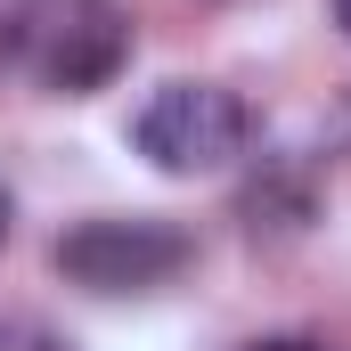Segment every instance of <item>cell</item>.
<instances>
[{
  "label": "cell",
  "mask_w": 351,
  "mask_h": 351,
  "mask_svg": "<svg viewBox=\"0 0 351 351\" xmlns=\"http://www.w3.org/2000/svg\"><path fill=\"white\" fill-rule=\"evenodd\" d=\"M196 262V237L172 221H82L58 237V278L82 294H156Z\"/></svg>",
  "instance_id": "6da1fadb"
},
{
  "label": "cell",
  "mask_w": 351,
  "mask_h": 351,
  "mask_svg": "<svg viewBox=\"0 0 351 351\" xmlns=\"http://www.w3.org/2000/svg\"><path fill=\"white\" fill-rule=\"evenodd\" d=\"M131 139H139V156H147L156 172L196 180V172H221V164L245 156V106L221 82H164L139 106Z\"/></svg>",
  "instance_id": "7a4b0ae2"
},
{
  "label": "cell",
  "mask_w": 351,
  "mask_h": 351,
  "mask_svg": "<svg viewBox=\"0 0 351 351\" xmlns=\"http://www.w3.org/2000/svg\"><path fill=\"white\" fill-rule=\"evenodd\" d=\"M123 49H131V25L114 0H41L25 16V58L58 98H90L98 82H114Z\"/></svg>",
  "instance_id": "3957f363"
},
{
  "label": "cell",
  "mask_w": 351,
  "mask_h": 351,
  "mask_svg": "<svg viewBox=\"0 0 351 351\" xmlns=\"http://www.w3.org/2000/svg\"><path fill=\"white\" fill-rule=\"evenodd\" d=\"M0 351H66L49 327H33V319H0Z\"/></svg>",
  "instance_id": "277c9868"
},
{
  "label": "cell",
  "mask_w": 351,
  "mask_h": 351,
  "mask_svg": "<svg viewBox=\"0 0 351 351\" xmlns=\"http://www.w3.org/2000/svg\"><path fill=\"white\" fill-rule=\"evenodd\" d=\"M335 25H343V41H351V0H335Z\"/></svg>",
  "instance_id": "5b68a950"
},
{
  "label": "cell",
  "mask_w": 351,
  "mask_h": 351,
  "mask_svg": "<svg viewBox=\"0 0 351 351\" xmlns=\"http://www.w3.org/2000/svg\"><path fill=\"white\" fill-rule=\"evenodd\" d=\"M254 351H319V343H254Z\"/></svg>",
  "instance_id": "8992f818"
},
{
  "label": "cell",
  "mask_w": 351,
  "mask_h": 351,
  "mask_svg": "<svg viewBox=\"0 0 351 351\" xmlns=\"http://www.w3.org/2000/svg\"><path fill=\"white\" fill-rule=\"evenodd\" d=\"M0 237H8V196H0Z\"/></svg>",
  "instance_id": "52a82bcc"
}]
</instances>
